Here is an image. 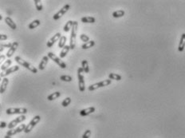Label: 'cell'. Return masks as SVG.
<instances>
[{"mask_svg": "<svg viewBox=\"0 0 185 138\" xmlns=\"http://www.w3.org/2000/svg\"><path fill=\"white\" fill-rule=\"evenodd\" d=\"M1 20H3V16H2V15L0 14V21H1Z\"/></svg>", "mask_w": 185, "mask_h": 138, "instance_id": "60d3db41", "label": "cell"}, {"mask_svg": "<svg viewBox=\"0 0 185 138\" xmlns=\"http://www.w3.org/2000/svg\"><path fill=\"white\" fill-rule=\"evenodd\" d=\"M48 62H49V58H48V56H43L42 59L41 61L39 66H38V69H39L40 70L45 69L46 65L48 64Z\"/></svg>", "mask_w": 185, "mask_h": 138, "instance_id": "ac0fdd59", "label": "cell"}, {"mask_svg": "<svg viewBox=\"0 0 185 138\" xmlns=\"http://www.w3.org/2000/svg\"><path fill=\"white\" fill-rule=\"evenodd\" d=\"M95 112V107H89V108H84V109H82L80 111V115L82 117H86V116H88L89 114H91L92 113Z\"/></svg>", "mask_w": 185, "mask_h": 138, "instance_id": "9a60e30c", "label": "cell"}, {"mask_svg": "<svg viewBox=\"0 0 185 138\" xmlns=\"http://www.w3.org/2000/svg\"><path fill=\"white\" fill-rule=\"evenodd\" d=\"M0 108H1V105H0Z\"/></svg>", "mask_w": 185, "mask_h": 138, "instance_id": "7bdbcfd3", "label": "cell"}, {"mask_svg": "<svg viewBox=\"0 0 185 138\" xmlns=\"http://www.w3.org/2000/svg\"><path fill=\"white\" fill-rule=\"evenodd\" d=\"M81 21L84 23H94L96 22V19L92 16H85L81 19Z\"/></svg>", "mask_w": 185, "mask_h": 138, "instance_id": "d6986e66", "label": "cell"}, {"mask_svg": "<svg viewBox=\"0 0 185 138\" xmlns=\"http://www.w3.org/2000/svg\"><path fill=\"white\" fill-rule=\"evenodd\" d=\"M47 54H48V55H47L48 58H49L50 59L52 60V61H53L56 64H58V65L59 66V67H61L62 69H66V64L63 61H62V59H61L60 58L56 56V54H54L52 52H49Z\"/></svg>", "mask_w": 185, "mask_h": 138, "instance_id": "8992f818", "label": "cell"}, {"mask_svg": "<svg viewBox=\"0 0 185 138\" xmlns=\"http://www.w3.org/2000/svg\"><path fill=\"white\" fill-rule=\"evenodd\" d=\"M111 82H112V81L110 79H106V80H104V81H101V82H97V83H95V84H92L91 86H89L88 89L89 91H93V90H96V89L101 88V87L109 86V85L111 84Z\"/></svg>", "mask_w": 185, "mask_h": 138, "instance_id": "5b68a950", "label": "cell"}, {"mask_svg": "<svg viewBox=\"0 0 185 138\" xmlns=\"http://www.w3.org/2000/svg\"><path fill=\"white\" fill-rule=\"evenodd\" d=\"M7 125H8V124H7L6 122H0V128H6V127H7Z\"/></svg>", "mask_w": 185, "mask_h": 138, "instance_id": "d590c367", "label": "cell"}, {"mask_svg": "<svg viewBox=\"0 0 185 138\" xmlns=\"http://www.w3.org/2000/svg\"><path fill=\"white\" fill-rule=\"evenodd\" d=\"M4 61H6V56L3 55H3H0V65Z\"/></svg>", "mask_w": 185, "mask_h": 138, "instance_id": "74e56055", "label": "cell"}, {"mask_svg": "<svg viewBox=\"0 0 185 138\" xmlns=\"http://www.w3.org/2000/svg\"><path fill=\"white\" fill-rule=\"evenodd\" d=\"M82 68L83 69V71L86 73H88L89 72V63H88V61L86 60H83L82 62Z\"/></svg>", "mask_w": 185, "mask_h": 138, "instance_id": "4316f807", "label": "cell"}, {"mask_svg": "<svg viewBox=\"0 0 185 138\" xmlns=\"http://www.w3.org/2000/svg\"><path fill=\"white\" fill-rule=\"evenodd\" d=\"M60 79H61L62 81H63V82H70L73 80L72 77L69 75H62L60 77Z\"/></svg>", "mask_w": 185, "mask_h": 138, "instance_id": "4dcf8cb0", "label": "cell"}, {"mask_svg": "<svg viewBox=\"0 0 185 138\" xmlns=\"http://www.w3.org/2000/svg\"><path fill=\"white\" fill-rule=\"evenodd\" d=\"M185 48V33L182 34L180 39V43H179L178 46V51L180 52H183Z\"/></svg>", "mask_w": 185, "mask_h": 138, "instance_id": "2e32d148", "label": "cell"}, {"mask_svg": "<svg viewBox=\"0 0 185 138\" xmlns=\"http://www.w3.org/2000/svg\"><path fill=\"white\" fill-rule=\"evenodd\" d=\"M78 23L77 21L73 22V26L71 29V34H70V42H69V47L70 49H74L76 46V38H77V31Z\"/></svg>", "mask_w": 185, "mask_h": 138, "instance_id": "7a4b0ae2", "label": "cell"}, {"mask_svg": "<svg viewBox=\"0 0 185 138\" xmlns=\"http://www.w3.org/2000/svg\"><path fill=\"white\" fill-rule=\"evenodd\" d=\"M18 69H19V66H17V65L16 66H11L10 68H8L6 71L0 73V77H1V78H6L7 76L10 75V73H13L16 72Z\"/></svg>", "mask_w": 185, "mask_h": 138, "instance_id": "8fae6325", "label": "cell"}, {"mask_svg": "<svg viewBox=\"0 0 185 138\" xmlns=\"http://www.w3.org/2000/svg\"><path fill=\"white\" fill-rule=\"evenodd\" d=\"M73 21L72 20H69L66 24L64 26V28H63V30L65 32H69V30L72 29V26H73Z\"/></svg>", "mask_w": 185, "mask_h": 138, "instance_id": "d4e9b609", "label": "cell"}, {"mask_svg": "<svg viewBox=\"0 0 185 138\" xmlns=\"http://www.w3.org/2000/svg\"><path fill=\"white\" fill-rule=\"evenodd\" d=\"M69 49H70V47H69V45H67V46H65L64 47L62 48V49L61 50V52H60V58H65V57L67 55V54L69 53Z\"/></svg>", "mask_w": 185, "mask_h": 138, "instance_id": "44dd1931", "label": "cell"}, {"mask_svg": "<svg viewBox=\"0 0 185 138\" xmlns=\"http://www.w3.org/2000/svg\"><path fill=\"white\" fill-rule=\"evenodd\" d=\"M66 36H62L60 38L59 41H58V46L60 48H63L64 46H66Z\"/></svg>", "mask_w": 185, "mask_h": 138, "instance_id": "f1b7e54d", "label": "cell"}, {"mask_svg": "<svg viewBox=\"0 0 185 138\" xmlns=\"http://www.w3.org/2000/svg\"><path fill=\"white\" fill-rule=\"evenodd\" d=\"M69 8H70V5L69 4H66L64 7L61 9V10L58 11V12H57L56 14H53V19L54 20H58V19H61L62 17L68 11V10H69Z\"/></svg>", "mask_w": 185, "mask_h": 138, "instance_id": "30bf717a", "label": "cell"}, {"mask_svg": "<svg viewBox=\"0 0 185 138\" xmlns=\"http://www.w3.org/2000/svg\"><path fill=\"white\" fill-rule=\"evenodd\" d=\"M5 23H7V25L9 27H10L12 30H16L17 29V25L15 24V23L14 22L13 20L11 19L10 17H6L5 18Z\"/></svg>", "mask_w": 185, "mask_h": 138, "instance_id": "e0dca14e", "label": "cell"}, {"mask_svg": "<svg viewBox=\"0 0 185 138\" xmlns=\"http://www.w3.org/2000/svg\"><path fill=\"white\" fill-rule=\"evenodd\" d=\"M7 34H0V41H5L7 39Z\"/></svg>", "mask_w": 185, "mask_h": 138, "instance_id": "8d00e7d4", "label": "cell"}, {"mask_svg": "<svg viewBox=\"0 0 185 138\" xmlns=\"http://www.w3.org/2000/svg\"><path fill=\"white\" fill-rule=\"evenodd\" d=\"M70 103H71V98L70 97H66L62 102V105L63 107H67Z\"/></svg>", "mask_w": 185, "mask_h": 138, "instance_id": "1f68e13d", "label": "cell"}, {"mask_svg": "<svg viewBox=\"0 0 185 138\" xmlns=\"http://www.w3.org/2000/svg\"><path fill=\"white\" fill-rule=\"evenodd\" d=\"M6 113L8 115L12 114H22L25 115L27 113V108H9L6 110Z\"/></svg>", "mask_w": 185, "mask_h": 138, "instance_id": "52a82bcc", "label": "cell"}, {"mask_svg": "<svg viewBox=\"0 0 185 138\" xmlns=\"http://www.w3.org/2000/svg\"><path fill=\"white\" fill-rule=\"evenodd\" d=\"M0 71H1V69H0Z\"/></svg>", "mask_w": 185, "mask_h": 138, "instance_id": "ee69618b", "label": "cell"}, {"mask_svg": "<svg viewBox=\"0 0 185 138\" xmlns=\"http://www.w3.org/2000/svg\"><path fill=\"white\" fill-rule=\"evenodd\" d=\"M2 80H3V79H2V78L0 77V82H2Z\"/></svg>", "mask_w": 185, "mask_h": 138, "instance_id": "b9f144b4", "label": "cell"}, {"mask_svg": "<svg viewBox=\"0 0 185 138\" xmlns=\"http://www.w3.org/2000/svg\"><path fill=\"white\" fill-rule=\"evenodd\" d=\"M109 78L110 80H116V81H121V76L117 73H111L109 74Z\"/></svg>", "mask_w": 185, "mask_h": 138, "instance_id": "83f0119b", "label": "cell"}, {"mask_svg": "<svg viewBox=\"0 0 185 138\" xmlns=\"http://www.w3.org/2000/svg\"><path fill=\"white\" fill-rule=\"evenodd\" d=\"M8 84H9V79L7 78H3L0 84V93H4L6 92Z\"/></svg>", "mask_w": 185, "mask_h": 138, "instance_id": "5bb4252c", "label": "cell"}, {"mask_svg": "<svg viewBox=\"0 0 185 138\" xmlns=\"http://www.w3.org/2000/svg\"><path fill=\"white\" fill-rule=\"evenodd\" d=\"M40 23H41V22H40V20H38V19L34 20L32 23H30V24H29V26H28V28H29L30 30H33V29H34V28H36L37 26H39Z\"/></svg>", "mask_w": 185, "mask_h": 138, "instance_id": "484cf974", "label": "cell"}, {"mask_svg": "<svg viewBox=\"0 0 185 138\" xmlns=\"http://www.w3.org/2000/svg\"><path fill=\"white\" fill-rule=\"evenodd\" d=\"M12 45L11 43H0V46L3 47V48H9L10 49V46Z\"/></svg>", "mask_w": 185, "mask_h": 138, "instance_id": "e575fe53", "label": "cell"}, {"mask_svg": "<svg viewBox=\"0 0 185 138\" xmlns=\"http://www.w3.org/2000/svg\"><path fill=\"white\" fill-rule=\"evenodd\" d=\"M4 138H12L11 137H9V136H7V135H6L5 137H4Z\"/></svg>", "mask_w": 185, "mask_h": 138, "instance_id": "ab89813d", "label": "cell"}, {"mask_svg": "<svg viewBox=\"0 0 185 138\" xmlns=\"http://www.w3.org/2000/svg\"><path fill=\"white\" fill-rule=\"evenodd\" d=\"M12 64V61L10 59H7L6 60L5 62H4L3 63V65L1 66V68H0V69L3 71V72H4V71H6L8 68H10V65Z\"/></svg>", "mask_w": 185, "mask_h": 138, "instance_id": "ffe728a7", "label": "cell"}, {"mask_svg": "<svg viewBox=\"0 0 185 138\" xmlns=\"http://www.w3.org/2000/svg\"><path fill=\"white\" fill-rule=\"evenodd\" d=\"M27 127V125H18V127L14 128H12V129H9L7 133V136H9V137H12V136H14V135H16L17 133H19L21 132H23L25 130V128Z\"/></svg>", "mask_w": 185, "mask_h": 138, "instance_id": "9c48e42d", "label": "cell"}, {"mask_svg": "<svg viewBox=\"0 0 185 138\" xmlns=\"http://www.w3.org/2000/svg\"><path fill=\"white\" fill-rule=\"evenodd\" d=\"M80 39L82 40V42H85V43H86L89 42V36H87V35L85 34H81V35H80Z\"/></svg>", "mask_w": 185, "mask_h": 138, "instance_id": "d6a6232c", "label": "cell"}, {"mask_svg": "<svg viewBox=\"0 0 185 138\" xmlns=\"http://www.w3.org/2000/svg\"><path fill=\"white\" fill-rule=\"evenodd\" d=\"M62 37V35H61V33H57L55 34L54 35H53L51 38H50V40L47 42V43H46V46H47V47H49V48H51L52 46L55 44V43L56 42H58V41H59L60 39V38Z\"/></svg>", "mask_w": 185, "mask_h": 138, "instance_id": "7c38bea8", "label": "cell"}, {"mask_svg": "<svg viewBox=\"0 0 185 138\" xmlns=\"http://www.w3.org/2000/svg\"><path fill=\"white\" fill-rule=\"evenodd\" d=\"M18 42H14V43H12V45L10 46V48L8 49V51L7 52L6 57H7V58H11L12 55L14 54V53L15 52L16 49H18Z\"/></svg>", "mask_w": 185, "mask_h": 138, "instance_id": "4fadbf2b", "label": "cell"}, {"mask_svg": "<svg viewBox=\"0 0 185 138\" xmlns=\"http://www.w3.org/2000/svg\"><path fill=\"white\" fill-rule=\"evenodd\" d=\"M14 60H15V62H16L18 64H19L20 66L25 67L26 69L30 70V72H32L33 73H38V69H37L36 67H34L32 64H30V63H29L28 62H27V61L23 59L21 57L16 56L14 58Z\"/></svg>", "mask_w": 185, "mask_h": 138, "instance_id": "6da1fadb", "label": "cell"}, {"mask_svg": "<svg viewBox=\"0 0 185 138\" xmlns=\"http://www.w3.org/2000/svg\"><path fill=\"white\" fill-rule=\"evenodd\" d=\"M91 133H92L91 130H90V129H87V130H86V132L83 133L82 138H89L90 137V136H91Z\"/></svg>", "mask_w": 185, "mask_h": 138, "instance_id": "836d02e7", "label": "cell"}, {"mask_svg": "<svg viewBox=\"0 0 185 138\" xmlns=\"http://www.w3.org/2000/svg\"><path fill=\"white\" fill-rule=\"evenodd\" d=\"M26 120V117L25 115H20L19 117H16L15 119H14L13 121H11V122L7 125V127L9 129H12V128H14L16 127V125L18 124H19L21 122H24Z\"/></svg>", "mask_w": 185, "mask_h": 138, "instance_id": "ba28073f", "label": "cell"}, {"mask_svg": "<svg viewBox=\"0 0 185 138\" xmlns=\"http://www.w3.org/2000/svg\"><path fill=\"white\" fill-rule=\"evenodd\" d=\"M34 4H35V7H36L37 10H38V11L42 10L43 6L42 3V1H40V0H34Z\"/></svg>", "mask_w": 185, "mask_h": 138, "instance_id": "f546056e", "label": "cell"}, {"mask_svg": "<svg viewBox=\"0 0 185 138\" xmlns=\"http://www.w3.org/2000/svg\"><path fill=\"white\" fill-rule=\"evenodd\" d=\"M40 120H41V117L40 116H34L33 118H32V120L29 122V124L27 125V127H26L25 130H24V133H29L30 131H32V129L36 126V125L38 124Z\"/></svg>", "mask_w": 185, "mask_h": 138, "instance_id": "277c9868", "label": "cell"}, {"mask_svg": "<svg viewBox=\"0 0 185 138\" xmlns=\"http://www.w3.org/2000/svg\"><path fill=\"white\" fill-rule=\"evenodd\" d=\"M94 46H95V42L92 41V40H89L88 43H86L83 44L82 46V48L83 49H87Z\"/></svg>", "mask_w": 185, "mask_h": 138, "instance_id": "7402d4cb", "label": "cell"}, {"mask_svg": "<svg viewBox=\"0 0 185 138\" xmlns=\"http://www.w3.org/2000/svg\"><path fill=\"white\" fill-rule=\"evenodd\" d=\"M3 50H4L3 48V47H1V46H0V52H3Z\"/></svg>", "mask_w": 185, "mask_h": 138, "instance_id": "f35d334b", "label": "cell"}, {"mask_svg": "<svg viewBox=\"0 0 185 138\" xmlns=\"http://www.w3.org/2000/svg\"><path fill=\"white\" fill-rule=\"evenodd\" d=\"M83 69L80 67L77 69V78H78V87H79L80 92H84L86 90V83H85V78L82 74Z\"/></svg>", "mask_w": 185, "mask_h": 138, "instance_id": "3957f363", "label": "cell"}, {"mask_svg": "<svg viewBox=\"0 0 185 138\" xmlns=\"http://www.w3.org/2000/svg\"><path fill=\"white\" fill-rule=\"evenodd\" d=\"M60 96H61V93L58 92V91H57V92H54L53 93H51L50 95L47 97V100L48 101H53V100H55V99L58 98Z\"/></svg>", "mask_w": 185, "mask_h": 138, "instance_id": "603a6c76", "label": "cell"}, {"mask_svg": "<svg viewBox=\"0 0 185 138\" xmlns=\"http://www.w3.org/2000/svg\"><path fill=\"white\" fill-rule=\"evenodd\" d=\"M125 10H116L112 13V17L115 18V19H117V18H121L125 15Z\"/></svg>", "mask_w": 185, "mask_h": 138, "instance_id": "cb8c5ba5", "label": "cell"}]
</instances>
